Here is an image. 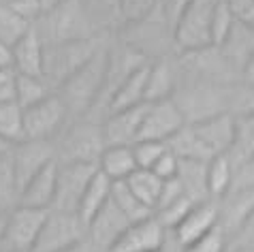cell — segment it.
<instances>
[{"instance_id": "cell-46", "label": "cell", "mask_w": 254, "mask_h": 252, "mask_svg": "<svg viewBox=\"0 0 254 252\" xmlns=\"http://www.w3.org/2000/svg\"><path fill=\"white\" fill-rule=\"evenodd\" d=\"M11 148H13V143H9V141H6V139H4L2 135H0V158L6 156V154L11 152Z\"/></svg>"}, {"instance_id": "cell-49", "label": "cell", "mask_w": 254, "mask_h": 252, "mask_svg": "<svg viewBox=\"0 0 254 252\" xmlns=\"http://www.w3.org/2000/svg\"><path fill=\"white\" fill-rule=\"evenodd\" d=\"M233 252H254V250H252V248H235Z\"/></svg>"}, {"instance_id": "cell-38", "label": "cell", "mask_w": 254, "mask_h": 252, "mask_svg": "<svg viewBox=\"0 0 254 252\" xmlns=\"http://www.w3.org/2000/svg\"><path fill=\"white\" fill-rule=\"evenodd\" d=\"M237 24L254 26V0H224Z\"/></svg>"}, {"instance_id": "cell-22", "label": "cell", "mask_w": 254, "mask_h": 252, "mask_svg": "<svg viewBox=\"0 0 254 252\" xmlns=\"http://www.w3.org/2000/svg\"><path fill=\"white\" fill-rule=\"evenodd\" d=\"M205 165L203 160H188V158H180V167H178V180L184 194L194 201H207V186H205Z\"/></svg>"}, {"instance_id": "cell-47", "label": "cell", "mask_w": 254, "mask_h": 252, "mask_svg": "<svg viewBox=\"0 0 254 252\" xmlns=\"http://www.w3.org/2000/svg\"><path fill=\"white\" fill-rule=\"evenodd\" d=\"M6 214L4 209H0V246H2V237H4V225H6Z\"/></svg>"}, {"instance_id": "cell-44", "label": "cell", "mask_w": 254, "mask_h": 252, "mask_svg": "<svg viewBox=\"0 0 254 252\" xmlns=\"http://www.w3.org/2000/svg\"><path fill=\"white\" fill-rule=\"evenodd\" d=\"M13 66V52L11 47L0 41V68H11Z\"/></svg>"}, {"instance_id": "cell-5", "label": "cell", "mask_w": 254, "mask_h": 252, "mask_svg": "<svg viewBox=\"0 0 254 252\" xmlns=\"http://www.w3.org/2000/svg\"><path fill=\"white\" fill-rule=\"evenodd\" d=\"M86 240V225L77 212L49 209L32 252H62Z\"/></svg>"}, {"instance_id": "cell-34", "label": "cell", "mask_w": 254, "mask_h": 252, "mask_svg": "<svg viewBox=\"0 0 254 252\" xmlns=\"http://www.w3.org/2000/svg\"><path fill=\"white\" fill-rule=\"evenodd\" d=\"M227 242H229L227 233H224L222 227L218 225V227L211 229L209 233H205L196 242H192L182 252H227Z\"/></svg>"}, {"instance_id": "cell-50", "label": "cell", "mask_w": 254, "mask_h": 252, "mask_svg": "<svg viewBox=\"0 0 254 252\" xmlns=\"http://www.w3.org/2000/svg\"><path fill=\"white\" fill-rule=\"evenodd\" d=\"M0 252H15V250H9V248H4V246H0Z\"/></svg>"}, {"instance_id": "cell-36", "label": "cell", "mask_w": 254, "mask_h": 252, "mask_svg": "<svg viewBox=\"0 0 254 252\" xmlns=\"http://www.w3.org/2000/svg\"><path fill=\"white\" fill-rule=\"evenodd\" d=\"M178 167H180V158L167 148V152L154 163L150 171L160 180H171V178H178Z\"/></svg>"}, {"instance_id": "cell-51", "label": "cell", "mask_w": 254, "mask_h": 252, "mask_svg": "<svg viewBox=\"0 0 254 252\" xmlns=\"http://www.w3.org/2000/svg\"><path fill=\"white\" fill-rule=\"evenodd\" d=\"M0 2H6V0H0Z\"/></svg>"}, {"instance_id": "cell-12", "label": "cell", "mask_w": 254, "mask_h": 252, "mask_svg": "<svg viewBox=\"0 0 254 252\" xmlns=\"http://www.w3.org/2000/svg\"><path fill=\"white\" fill-rule=\"evenodd\" d=\"M167 235L169 231L152 214L143 220L130 222L109 252H154L167 244Z\"/></svg>"}, {"instance_id": "cell-45", "label": "cell", "mask_w": 254, "mask_h": 252, "mask_svg": "<svg viewBox=\"0 0 254 252\" xmlns=\"http://www.w3.org/2000/svg\"><path fill=\"white\" fill-rule=\"evenodd\" d=\"M62 252H98V250H96L88 240H83V242H79V244H75L73 248H66V250H62Z\"/></svg>"}, {"instance_id": "cell-4", "label": "cell", "mask_w": 254, "mask_h": 252, "mask_svg": "<svg viewBox=\"0 0 254 252\" xmlns=\"http://www.w3.org/2000/svg\"><path fill=\"white\" fill-rule=\"evenodd\" d=\"M98 52L92 39H77V41H62V43L45 45V64L43 77L45 81H56L62 86L70 75L86 64ZM52 86V83H49Z\"/></svg>"}, {"instance_id": "cell-20", "label": "cell", "mask_w": 254, "mask_h": 252, "mask_svg": "<svg viewBox=\"0 0 254 252\" xmlns=\"http://www.w3.org/2000/svg\"><path fill=\"white\" fill-rule=\"evenodd\" d=\"M233 182H235V169H233L229 154H218V156L207 160V165H205V186H207V197L211 201L227 197Z\"/></svg>"}, {"instance_id": "cell-2", "label": "cell", "mask_w": 254, "mask_h": 252, "mask_svg": "<svg viewBox=\"0 0 254 252\" xmlns=\"http://www.w3.org/2000/svg\"><path fill=\"white\" fill-rule=\"evenodd\" d=\"M109 54L98 50L79 71H75L68 79L60 86V99L64 101L66 109L73 111H86L94 107L98 101V94L105 83V73H107Z\"/></svg>"}, {"instance_id": "cell-10", "label": "cell", "mask_w": 254, "mask_h": 252, "mask_svg": "<svg viewBox=\"0 0 254 252\" xmlns=\"http://www.w3.org/2000/svg\"><path fill=\"white\" fill-rule=\"evenodd\" d=\"M105 150L103 130L94 124L73 126L62 139L56 158L60 163H98V156Z\"/></svg>"}, {"instance_id": "cell-13", "label": "cell", "mask_w": 254, "mask_h": 252, "mask_svg": "<svg viewBox=\"0 0 254 252\" xmlns=\"http://www.w3.org/2000/svg\"><path fill=\"white\" fill-rule=\"evenodd\" d=\"M218 222H220V207H218V201L207 199V201L194 203V205L188 209V214L184 216V220L171 231L175 246L180 250L188 248L192 242H196L199 237L209 233L214 227H218Z\"/></svg>"}, {"instance_id": "cell-48", "label": "cell", "mask_w": 254, "mask_h": 252, "mask_svg": "<svg viewBox=\"0 0 254 252\" xmlns=\"http://www.w3.org/2000/svg\"><path fill=\"white\" fill-rule=\"evenodd\" d=\"M154 252H175V250H173V248H169V242H167V244H165V246H162L160 250H154Z\"/></svg>"}, {"instance_id": "cell-23", "label": "cell", "mask_w": 254, "mask_h": 252, "mask_svg": "<svg viewBox=\"0 0 254 252\" xmlns=\"http://www.w3.org/2000/svg\"><path fill=\"white\" fill-rule=\"evenodd\" d=\"M231 163H239V167L254 160V111L242 118H235V139L229 150Z\"/></svg>"}, {"instance_id": "cell-16", "label": "cell", "mask_w": 254, "mask_h": 252, "mask_svg": "<svg viewBox=\"0 0 254 252\" xmlns=\"http://www.w3.org/2000/svg\"><path fill=\"white\" fill-rule=\"evenodd\" d=\"M56 182H58V158L47 163L37 176L26 182V186L19 190L17 205L52 209L56 197Z\"/></svg>"}, {"instance_id": "cell-37", "label": "cell", "mask_w": 254, "mask_h": 252, "mask_svg": "<svg viewBox=\"0 0 254 252\" xmlns=\"http://www.w3.org/2000/svg\"><path fill=\"white\" fill-rule=\"evenodd\" d=\"M182 197H186V194H184V188H182L178 178L162 180V188H160V194H158V201H156V209L167 207L169 203L178 201ZM156 209H154V212H156Z\"/></svg>"}, {"instance_id": "cell-40", "label": "cell", "mask_w": 254, "mask_h": 252, "mask_svg": "<svg viewBox=\"0 0 254 252\" xmlns=\"http://www.w3.org/2000/svg\"><path fill=\"white\" fill-rule=\"evenodd\" d=\"M233 248H252L254 250V212L250 218L244 222V227L233 235Z\"/></svg>"}, {"instance_id": "cell-21", "label": "cell", "mask_w": 254, "mask_h": 252, "mask_svg": "<svg viewBox=\"0 0 254 252\" xmlns=\"http://www.w3.org/2000/svg\"><path fill=\"white\" fill-rule=\"evenodd\" d=\"M109 197H111V180L107 176H103L101 171H96L79 201V207H77V216L81 218L86 229L90 225V220L107 205Z\"/></svg>"}, {"instance_id": "cell-19", "label": "cell", "mask_w": 254, "mask_h": 252, "mask_svg": "<svg viewBox=\"0 0 254 252\" xmlns=\"http://www.w3.org/2000/svg\"><path fill=\"white\" fill-rule=\"evenodd\" d=\"M98 171L107 176L111 182H122L137 171L132 145H105V150L98 156Z\"/></svg>"}, {"instance_id": "cell-6", "label": "cell", "mask_w": 254, "mask_h": 252, "mask_svg": "<svg viewBox=\"0 0 254 252\" xmlns=\"http://www.w3.org/2000/svg\"><path fill=\"white\" fill-rule=\"evenodd\" d=\"M49 209H37L28 205H15L6 214L2 246L15 252H32L41 229L45 225Z\"/></svg>"}, {"instance_id": "cell-27", "label": "cell", "mask_w": 254, "mask_h": 252, "mask_svg": "<svg viewBox=\"0 0 254 252\" xmlns=\"http://www.w3.org/2000/svg\"><path fill=\"white\" fill-rule=\"evenodd\" d=\"M52 94V88L43 77H30V75H17L15 73V103L22 109L32 107L45 96Z\"/></svg>"}, {"instance_id": "cell-11", "label": "cell", "mask_w": 254, "mask_h": 252, "mask_svg": "<svg viewBox=\"0 0 254 252\" xmlns=\"http://www.w3.org/2000/svg\"><path fill=\"white\" fill-rule=\"evenodd\" d=\"M56 158V148L52 141H41V139H24L11 148V163L15 171L17 188L22 190L26 182L34 178L47 163Z\"/></svg>"}, {"instance_id": "cell-28", "label": "cell", "mask_w": 254, "mask_h": 252, "mask_svg": "<svg viewBox=\"0 0 254 252\" xmlns=\"http://www.w3.org/2000/svg\"><path fill=\"white\" fill-rule=\"evenodd\" d=\"M0 135L13 145L24 141V109L15 101L0 103Z\"/></svg>"}, {"instance_id": "cell-7", "label": "cell", "mask_w": 254, "mask_h": 252, "mask_svg": "<svg viewBox=\"0 0 254 252\" xmlns=\"http://www.w3.org/2000/svg\"><path fill=\"white\" fill-rule=\"evenodd\" d=\"M184 126H186V116L173 99L147 103L143 122H141V130H139V139L169 143Z\"/></svg>"}, {"instance_id": "cell-41", "label": "cell", "mask_w": 254, "mask_h": 252, "mask_svg": "<svg viewBox=\"0 0 254 252\" xmlns=\"http://www.w3.org/2000/svg\"><path fill=\"white\" fill-rule=\"evenodd\" d=\"M15 101V73L13 68H0V103Z\"/></svg>"}, {"instance_id": "cell-39", "label": "cell", "mask_w": 254, "mask_h": 252, "mask_svg": "<svg viewBox=\"0 0 254 252\" xmlns=\"http://www.w3.org/2000/svg\"><path fill=\"white\" fill-rule=\"evenodd\" d=\"M154 4V0H120L122 13L128 22H137L143 15H147Z\"/></svg>"}, {"instance_id": "cell-1", "label": "cell", "mask_w": 254, "mask_h": 252, "mask_svg": "<svg viewBox=\"0 0 254 252\" xmlns=\"http://www.w3.org/2000/svg\"><path fill=\"white\" fill-rule=\"evenodd\" d=\"M233 139H235V118L220 111L186 124L167 143V148L178 158L207 163L218 154H229Z\"/></svg>"}, {"instance_id": "cell-14", "label": "cell", "mask_w": 254, "mask_h": 252, "mask_svg": "<svg viewBox=\"0 0 254 252\" xmlns=\"http://www.w3.org/2000/svg\"><path fill=\"white\" fill-rule=\"evenodd\" d=\"M128 225H130V220L109 199L107 205L90 220V225L86 229V240L98 252H109L111 246L118 242V237L124 233V229Z\"/></svg>"}, {"instance_id": "cell-33", "label": "cell", "mask_w": 254, "mask_h": 252, "mask_svg": "<svg viewBox=\"0 0 254 252\" xmlns=\"http://www.w3.org/2000/svg\"><path fill=\"white\" fill-rule=\"evenodd\" d=\"M165 152H167V143H160V141L139 139V141L132 143V154H135L137 169H152L154 163H156Z\"/></svg>"}, {"instance_id": "cell-17", "label": "cell", "mask_w": 254, "mask_h": 252, "mask_svg": "<svg viewBox=\"0 0 254 252\" xmlns=\"http://www.w3.org/2000/svg\"><path fill=\"white\" fill-rule=\"evenodd\" d=\"M13 52V73L17 75H30V77H43L45 64V43L37 28H32L22 41H17L11 47ZM45 79V77H43Z\"/></svg>"}, {"instance_id": "cell-18", "label": "cell", "mask_w": 254, "mask_h": 252, "mask_svg": "<svg viewBox=\"0 0 254 252\" xmlns=\"http://www.w3.org/2000/svg\"><path fill=\"white\" fill-rule=\"evenodd\" d=\"M145 79H147V64H141L132 73L126 75L124 81L116 88L114 96H111V101L107 105V114L143 105L145 103Z\"/></svg>"}, {"instance_id": "cell-30", "label": "cell", "mask_w": 254, "mask_h": 252, "mask_svg": "<svg viewBox=\"0 0 254 252\" xmlns=\"http://www.w3.org/2000/svg\"><path fill=\"white\" fill-rule=\"evenodd\" d=\"M19 201V188L11 163V152L0 158V209L11 212Z\"/></svg>"}, {"instance_id": "cell-3", "label": "cell", "mask_w": 254, "mask_h": 252, "mask_svg": "<svg viewBox=\"0 0 254 252\" xmlns=\"http://www.w3.org/2000/svg\"><path fill=\"white\" fill-rule=\"evenodd\" d=\"M220 0H190L173 28L175 45L182 52H203L211 47L209 24Z\"/></svg>"}, {"instance_id": "cell-35", "label": "cell", "mask_w": 254, "mask_h": 252, "mask_svg": "<svg viewBox=\"0 0 254 252\" xmlns=\"http://www.w3.org/2000/svg\"><path fill=\"white\" fill-rule=\"evenodd\" d=\"M6 4L11 6L13 11L17 13L19 17L28 22L30 26H34L41 19V15L45 13L43 9V2L41 0H6Z\"/></svg>"}, {"instance_id": "cell-29", "label": "cell", "mask_w": 254, "mask_h": 252, "mask_svg": "<svg viewBox=\"0 0 254 252\" xmlns=\"http://www.w3.org/2000/svg\"><path fill=\"white\" fill-rule=\"evenodd\" d=\"M34 26L24 22L6 2H0V41L13 47L17 41H22Z\"/></svg>"}, {"instance_id": "cell-15", "label": "cell", "mask_w": 254, "mask_h": 252, "mask_svg": "<svg viewBox=\"0 0 254 252\" xmlns=\"http://www.w3.org/2000/svg\"><path fill=\"white\" fill-rule=\"evenodd\" d=\"M145 107H147V103L137 105V107H130V109L107 114V120L101 124L105 145H132L135 143L139 139Z\"/></svg>"}, {"instance_id": "cell-31", "label": "cell", "mask_w": 254, "mask_h": 252, "mask_svg": "<svg viewBox=\"0 0 254 252\" xmlns=\"http://www.w3.org/2000/svg\"><path fill=\"white\" fill-rule=\"evenodd\" d=\"M235 17L233 13L229 11V6L224 0H220V4L216 6L214 11V17H211V24H209V41H211V47H220L224 41L229 39V34L233 32L235 28Z\"/></svg>"}, {"instance_id": "cell-24", "label": "cell", "mask_w": 254, "mask_h": 252, "mask_svg": "<svg viewBox=\"0 0 254 252\" xmlns=\"http://www.w3.org/2000/svg\"><path fill=\"white\" fill-rule=\"evenodd\" d=\"M173 92V71L165 60L156 64H147L145 79V103H158L171 99Z\"/></svg>"}, {"instance_id": "cell-26", "label": "cell", "mask_w": 254, "mask_h": 252, "mask_svg": "<svg viewBox=\"0 0 254 252\" xmlns=\"http://www.w3.org/2000/svg\"><path fill=\"white\" fill-rule=\"evenodd\" d=\"M109 199L130 222H137V220H143V218H147V216H152L150 209H147L143 203L135 197V192L128 188L126 180L111 182V197Z\"/></svg>"}, {"instance_id": "cell-32", "label": "cell", "mask_w": 254, "mask_h": 252, "mask_svg": "<svg viewBox=\"0 0 254 252\" xmlns=\"http://www.w3.org/2000/svg\"><path fill=\"white\" fill-rule=\"evenodd\" d=\"M192 205H194V201H190L188 197H182V199H178V201L169 203L167 207L156 209V212H154V216H156V220L169 231V233H171V231L178 227L182 220H184V216L188 214V209L192 207Z\"/></svg>"}, {"instance_id": "cell-42", "label": "cell", "mask_w": 254, "mask_h": 252, "mask_svg": "<svg viewBox=\"0 0 254 252\" xmlns=\"http://www.w3.org/2000/svg\"><path fill=\"white\" fill-rule=\"evenodd\" d=\"M190 4V0H162V9H165V17L167 22L171 24V28H175L180 15L184 13V9Z\"/></svg>"}, {"instance_id": "cell-25", "label": "cell", "mask_w": 254, "mask_h": 252, "mask_svg": "<svg viewBox=\"0 0 254 252\" xmlns=\"http://www.w3.org/2000/svg\"><path fill=\"white\" fill-rule=\"evenodd\" d=\"M126 184L135 192V197L154 214L160 188H162V180L154 176L150 169H137L135 173H130V176L126 178Z\"/></svg>"}, {"instance_id": "cell-43", "label": "cell", "mask_w": 254, "mask_h": 252, "mask_svg": "<svg viewBox=\"0 0 254 252\" xmlns=\"http://www.w3.org/2000/svg\"><path fill=\"white\" fill-rule=\"evenodd\" d=\"M242 79L248 83V86H254V50L250 52V56L246 58L244 66H242Z\"/></svg>"}, {"instance_id": "cell-9", "label": "cell", "mask_w": 254, "mask_h": 252, "mask_svg": "<svg viewBox=\"0 0 254 252\" xmlns=\"http://www.w3.org/2000/svg\"><path fill=\"white\" fill-rule=\"evenodd\" d=\"M66 105L58 94H49L32 107L24 109V139L52 141L66 120Z\"/></svg>"}, {"instance_id": "cell-8", "label": "cell", "mask_w": 254, "mask_h": 252, "mask_svg": "<svg viewBox=\"0 0 254 252\" xmlns=\"http://www.w3.org/2000/svg\"><path fill=\"white\" fill-rule=\"evenodd\" d=\"M96 171L98 167L94 163H60L58 160V182H56V197L52 209L77 212L83 192Z\"/></svg>"}]
</instances>
